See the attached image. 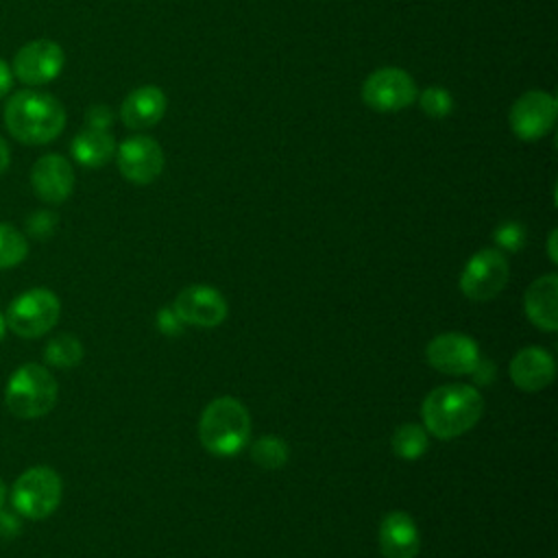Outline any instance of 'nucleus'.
Returning <instances> with one entry per match:
<instances>
[{"mask_svg": "<svg viewBox=\"0 0 558 558\" xmlns=\"http://www.w3.org/2000/svg\"><path fill=\"white\" fill-rule=\"evenodd\" d=\"M484 414V397L471 384H442L427 392L421 405L427 434L451 440L477 425Z\"/></svg>", "mask_w": 558, "mask_h": 558, "instance_id": "1", "label": "nucleus"}, {"mask_svg": "<svg viewBox=\"0 0 558 558\" xmlns=\"http://www.w3.org/2000/svg\"><path fill=\"white\" fill-rule=\"evenodd\" d=\"M4 126L9 133L31 146L57 140L65 126V109L59 98L37 89H20L4 105Z\"/></svg>", "mask_w": 558, "mask_h": 558, "instance_id": "2", "label": "nucleus"}, {"mask_svg": "<svg viewBox=\"0 0 558 558\" xmlns=\"http://www.w3.org/2000/svg\"><path fill=\"white\" fill-rule=\"evenodd\" d=\"M251 436V416L235 397H216L209 401L198 421V438L205 451L218 458L235 456Z\"/></svg>", "mask_w": 558, "mask_h": 558, "instance_id": "3", "label": "nucleus"}, {"mask_svg": "<svg viewBox=\"0 0 558 558\" xmlns=\"http://www.w3.org/2000/svg\"><path fill=\"white\" fill-rule=\"evenodd\" d=\"M59 397V384L41 364H22L13 371L4 386V405L13 416L39 418L46 416Z\"/></svg>", "mask_w": 558, "mask_h": 558, "instance_id": "4", "label": "nucleus"}, {"mask_svg": "<svg viewBox=\"0 0 558 558\" xmlns=\"http://www.w3.org/2000/svg\"><path fill=\"white\" fill-rule=\"evenodd\" d=\"M63 495V482L50 466L26 469L11 488V504L20 517L39 521L50 517Z\"/></svg>", "mask_w": 558, "mask_h": 558, "instance_id": "5", "label": "nucleus"}, {"mask_svg": "<svg viewBox=\"0 0 558 558\" xmlns=\"http://www.w3.org/2000/svg\"><path fill=\"white\" fill-rule=\"evenodd\" d=\"M61 316V301L48 288H31L17 294L4 314L7 327L20 338H39L48 333Z\"/></svg>", "mask_w": 558, "mask_h": 558, "instance_id": "6", "label": "nucleus"}, {"mask_svg": "<svg viewBox=\"0 0 558 558\" xmlns=\"http://www.w3.org/2000/svg\"><path fill=\"white\" fill-rule=\"evenodd\" d=\"M510 266L499 248H480L460 272V290L469 301L482 303L495 299L508 283Z\"/></svg>", "mask_w": 558, "mask_h": 558, "instance_id": "7", "label": "nucleus"}, {"mask_svg": "<svg viewBox=\"0 0 558 558\" xmlns=\"http://www.w3.org/2000/svg\"><path fill=\"white\" fill-rule=\"evenodd\" d=\"M416 96L418 92L414 78L401 68H379L362 83L364 105L381 113L408 109Z\"/></svg>", "mask_w": 558, "mask_h": 558, "instance_id": "8", "label": "nucleus"}, {"mask_svg": "<svg viewBox=\"0 0 558 558\" xmlns=\"http://www.w3.org/2000/svg\"><path fill=\"white\" fill-rule=\"evenodd\" d=\"M558 102L547 92H525L510 107V129L523 142H534L547 135L556 122Z\"/></svg>", "mask_w": 558, "mask_h": 558, "instance_id": "9", "label": "nucleus"}, {"mask_svg": "<svg viewBox=\"0 0 558 558\" xmlns=\"http://www.w3.org/2000/svg\"><path fill=\"white\" fill-rule=\"evenodd\" d=\"M63 48L52 39H33L24 44L13 57V74L24 85H46L63 70Z\"/></svg>", "mask_w": 558, "mask_h": 558, "instance_id": "10", "label": "nucleus"}, {"mask_svg": "<svg viewBox=\"0 0 558 558\" xmlns=\"http://www.w3.org/2000/svg\"><path fill=\"white\" fill-rule=\"evenodd\" d=\"M177 316L183 320V325H192V327H218L227 314H229V305L225 294L207 283H192L185 286L174 303H172Z\"/></svg>", "mask_w": 558, "mask_h": 558, "instance_id": "11", "label": "nucleus"}, {"mask_svg": "<svg viewBox=\"0 0 558 558\" xmlns=\"http://www.w3.org/2000/svg\"><path fill=\"white\" fill-rule=\"evenodd\" d=\"M116 161L126 181L135 185H148L163 170V150L153 137L133 135L116 148Z\"/></svg>", "mask_w": 558, "mask_h": 558, "instance_id": "12", "label": "nucleus"}, {"mask_svg": "<svg viewBox=\"0 0 558 558\" xmlns=\"http://www.w3.org/2000/svg\"><path fill=\"white\" fill-rule=\"evenodd\" d=\"M425 360L438 373L469 375L480 362V347L466 333L447 331L429 340L425 349Z\"/></svg>", "mask_w": 558, "mask_h": 558, "instance_id": "13", "label": "nucleus"}, {"mask_svg": "<svg viewBox=\"0 0 558 558\" xmlns=\"http://www.w3.org/2000/svg\"><path fill=\"white\" fill-rule=\"evenodd\" d=\"M31 185L39 201L48 205H61L74 190V168L65 157L48 153L33 163Z\"/></svg>", "mask_w": 558, "mask_h": 558, "instance_id": "14", "label": "nucleus"}, {"mask_svg": "<svg viewBox=\"0 0 558 558\" xmlns=\"http://www.w3.org/2000/svg\"><path fill=\"white\" fill-rule=\"evenodd\" d=\"M510 379L523 392H538L554 381L556 362L543 347H523L510 360Z\"/></svg>", "mask_w": 558, "mask_h": 558, "instance_id": "15", "label": "nucleus"}, {"mask_svg": "<svg viewBox=\"0 0 558 558\" xmlns=\"http://www.w3.org/2000/svg\"><path fill=\"white\" fill-rule=\"evenodd\" d=\"M377 541L384 558H416L421 547L418 527L405 510H390L381 517Z\"/></svg>", "mask_w": 558, "mask_h": 558, "instance_id": "16", "label": "nucleus"}, {"mask_svg": "<svg viewBox=\"0 0 558 558\" xmlns=\"http://www.w3.org/2000/svg\"><path fill=\"white\" fill-rule=\"evenodd\" d=\"M523 312L541 331L558 329V275L547 272L534 279L523 294Z\"/></svg>", "mask_w": 558, "mask_h": 558, "instance_id": "17", "label": "nucleus"}, {"mask_svg": "<svg viewBox=\"0 0 558 558\" xmlns=\"http://www.w3.org/2000/svg\"><path fill=\"white\" fill-rule=\"evenodd\" d=\"M166 105V94L157 85H142L124 98L120 116L129 129H148L163 118Z\"/></svg>", "mask_w": 558, "mask_h": 558, "instance_id": "18", "label": "nucleus"}, {"mask_svg": "<svg viewBox=\"0 0 558 558\" xmlns=\"http://www.w3.org/2000/svg\"><path fill=\"white\" fill-rule=\"evenodd\" d=\"M72 157L85 168H100L116 155V140L107 129H92L76 133L72 140Z\"/></svg>", "mask_w": 558, "mask_h": 558, "instance_id": "19", "label": "nucleus"}, {"mask_svg": "<svg viewBox=\"0 0 558 558\" xmlns=\"http://www.w3.org/2000/svg\"><path fill=\"white\" fill-rule=\"evenodd\" d=\"M390 445H392V451L397 458L412 462V460H418L427 451L429 438H427V432L423 425L403 423L395 429Z\"/></svg>", "mask_w": 558, "mask_h": 558, "instance_id": "20", "label": "nucleus"}, {"mask_svg": "<svg viewBox=\"0 0 558 558\" xmlns=\"http://www.w3.org/2000/svg\"><path fill=\"white\" fill-rule=\"evenodd\" d=\"M83 360V344L72 333H59L44 347V362L54 368H72Z\"/></svg>", "mask_w": 558, "mask_h": 558, "instance_id": "21", "label": "nucleus"}, {"mask_svg": "<svg viewBox=\"0 0 558 558\" xmlns=\"http://www.w3.org/2000/svg\"><path fill=\"white\" fill-rule=\"evenodd\" d=\"M251 460L262 469L277 471L290 460V447L283 438L268 434L251 445Z\"/></svg>", "mask_w": 558, "mask_h": 558, "instance_id": "22", "label": "nucleus"}, {"mask_svg": "<svg viewBox=\"0 0 558 558\" xmlns=\"http://www.w3.org/2000/svg\"><path fill=\"white\" fill-rule=\"evenodd\" d=\"M28 255V242L13 225L0 222V270L22 264Z\"/></svg>", "mask_w": 558, "mask_h": 558, "instance_id": "23", "label": "nucleus"}, {"mask_svg": "<svg viewBox=\"0 0 558 558\" xmlns=\"http://www.w3.org/2000/svg\"><path fill=\"white\" fill-rule=\"evenodd\" d=\"M418 102H421V109L434 120L447 118L453 109V98L445 87H425L418 96Z\"/></svg>", "mask_w": 558, "mask_h": 558, "instance_id": "24", "label": "nucleus"}, {"mask_svg": "<svg viewBox=\"0 0 558 558\" xmlns=\"http://www.w3.org/2000/svg\"><path fill=\"white\" fill-rule=\"evenodd\" d=\"M495 242L501 251L517 253L525 244V227L521 222H514V220L501 222L495 231Z\"/></svg>", "mask_w": 558, "mask_h": 558, "instance_id": "25", "label": "nucleus"}, {"mask_svg": "<svg viewBox=\"0 0 558 558\" xmlns=\"http://www.w3.org/2000/svg\"><path fill=\"white\" fill-rule=\"evenodd\" d=\"M54 227H57V216H54L52 211H44V209L31 214L28 220H26L28 233H31L33 238H37V240L50 238L52 231H54Z\"/></svg>", "mask_w": 558, "mask_h": 558, "instance_id": "26", "label": "nucleus"}, {"mask_svg": "<svg viewBox=\"0 0 558 558\" xmlns=\"http://www.w3.org/2000/svg\"><path fill=\"white\" fill-rule=\"evenodd\" d=\"M157 327H159V331L166 333V336H179L185 325H183V320L177 316L174 307L168 305V307H163V310L157 312Z\"/></svg>", "mask_w": 558, "mask_h": 558, "instance_id": "27", "label": "nucleus"}, {"mask_svg": "<svg viewBox=\"0 0 558 558\" xmlns=\"http://www.w3.org/2000/svg\"><path fill=\"white\" fill-rule=\"evenodd\" d=\"M85 120L92 129H109V124L113 122V113L105 105H92L85 113Z\"/></svg>", "mask_w": 558, "mask_h": 558, "instance_id": "28", "label": "nucleus"}, {"mask_svg": "<svg viewBox=\"0 0 558 558\" xmlns=\"http://www.w3.org/2000/svg\"><path fill=\"white\" fill-rule=\"evenodd\" d=\"M22 532V519L17 512H9L0 508V538H15Z\"/></svg>", "mask_w": 558, "mask_h": 558, "instance_id": "29", "label": "nucleus"}, {"mask_svg": "<svg viewBox=\"0 0 558 558\" xmlns=\"http://www.w3.org/2000/svg\"><path fill=\"white\" fill-rule=\"evenodd\" d=\"M471 375H473V379H475L477 384H488V381L495 379V364L480 357V362L475 364V368L471 371Z\"/></svg>", "mask_w": 558, "mask_h": 558, "instance_id": "30", "label": "nucleus"}, {"mask_svg": "<svg viewBox=\"0 0 558 558\" xmlns=\"http://www.w3.org/2000/svg\"><path fill=\"white\" fill-rule=\"evenodd\" d=\"M11 87H13V70L4 59H0V98H4L11 92Z\"/></svg>", "mask_w": 558, "mask_h": 558, "instance_id": "31", "label": "nucleus"}, {"mask_svg": "<svg viewBox=\"0 0 558 558\" xmlns=\"http://www.w3.org/2000/svg\"><path fill=\"white\" fill-rule=\"evenodd\" d=\"M9 163H11V150H9V144L4 142V137L0 135V177L4 174Z\"/></svg>", "mask_w": 558, "mask_h": 558, "instance_id": "32", "label": "nucleus"}, {"mask_svg": "<svg viewBox=\"0 0 558 558\" xmlns=\"http://www.w3.org/2000/svg\"><path fill=\"white\" fill-rule=\"evenodd\" d=\"M547 251H549V259L556 264V262H558V255H556V229H551V233H549Z\"/></svg>", "mask_w": 558, "mask_h": 558, "instance_id": "33", "label": "nucleus"}, {"mask_svg": "<svg viewBox=\"0 0 558 558\" xmlns=\"http://www.w3.org/2000/svg\"><path fill=\"white\" fill-rule=\"evenodd\" d=\"M4 333H7V320H4V314L0 312V340L4 338Z\"/></svg>", "mask_w": 558, "mask_h": 558, "instance_id": "34", "label": "nucleus"}, {"mask_svg": "<svg viewBox=\"0 0 558 558\" xmlns=\"http://www.w3.org/2000/svg\"><path fill=\"white\" fill-rule=\"evenodd\" d=\"M4 499H7V486H4V482H2V477H0V508H2Z\"/></svg>", "mask_w": 558, "mask_h": 558, "instance_id": "35", "label": "nucleus"}]
</instances>
